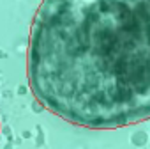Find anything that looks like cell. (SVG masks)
Masks as SVG:
<instances>
[{
    "mask_svg": "<svg viewBox=\"0 0 150 149\" xmlns=\"http://www.w3.org/2000/svg\"><path fill=\"white\" fill-rule=\"evenodd\" d=\"M27 74L37 101L71 124L150 119V0H42Z\"/></svg>",
    "mask_w": 150,
    "mask_h": 149,
    "instance_id": "cell-1",
    "label": "cell"
}]
</instances>
